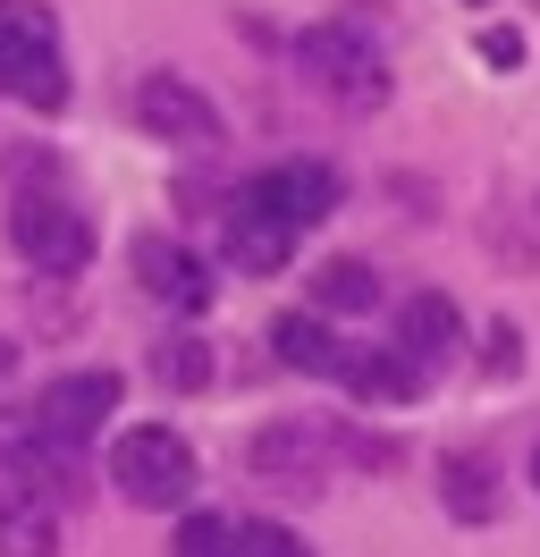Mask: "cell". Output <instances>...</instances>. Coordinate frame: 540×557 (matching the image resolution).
I'll list each match as a JSON object with an SVG mask.
<instances>
[{"label":"cell","mask_w":540,"mask_h":557,"mask_svg":"<svg viewBox=\"0 0 540 557\" xmlns=\"http://www.w3.org/2000/svg\"><path fill=\"white\" fill-rule=\"evenodd\" d=\"M110 482L127 507H186L195 490V448L169 431V422H135L127 440L110 448Z\"/></svg>","instance_id":"3"},{"label":"cell","mask_w":540,"mask_h":557,"mask_svg":"<svg viewBox=\"0 0 540 557\" xmlns=\"http://www.w3.org/2000/svg\"><path fill=\"white\" fill-rule=\"evenodd\" d=\"M51 549H60L51 498L26 482H0V557H51Z\"/></svg>","instance_id":"11"},{"label":"cell","mask_w":540,"mask_h":557,"mask_svg":"<svg viewBox=\"0 0 540 557\" xmlns=\"http://www.w3.org/2000/svg\"><path fill=\"white\" fill-rule=\"evenodd\" d=\"M9 245L26 253L34 271H85L94 262V220L68 203V195H17L9 203Z\"/></svg>","instance_id":"4"},{"label":"cell","mask_w":540,"mask_h":557,"mask_svg":"<svg viewBox=\"0 0 540 557\" xmlns=\"http://www.w3.org/2000/svg\"><path fill=\"white\" fill-rule=\"evenodd\" d=\"M110 414H119V372H60V381L42 388V406H34V422H42L60 448L94 440Z\"/></svg>","instance_id":"5"},{"label":"cell","mask_w":540,"mask_h":557,"mask_svg":"<svg viewBox=\"0 0 540 557\" xmlns=\"http://www.w3.org/2000/svg\"><path fill=\"white\" fill-rule=\"evenodd\" d=\"M161 381H169V388H202V381H211L202 338H169V347H161Z\"/></svg>","instance_id":"17"},{"label":"cell","mask_w":540,"mask_h":557,"mask_svg":"<svg viewBox=\"0 0 540 557\" xmlns=\"http://www.w3.org/2000/svg\"><path fill=\"white\" fill-rule=\"evenodd\" d=\"M245 195H254V203H270L287 228H312L321 211H338V177L321 170V161H287V170H262Z\"/></svg>","instance_id":"9"},{"label":"cell","mask_w":540,"mask_h":557,"mask_svg":"<svg viewBox=\"0 0 540 557\" xmlns=\"http://www.w3.org/2000/svg\"><path fill=\"white\" fill-rule=\"evenodd\" d=\"M169 549H177V557H245V523H229V516H186Z\"/></svg>","instance_id":"16"},{"label":"cell","mask_w":540,"mask_h":557,"mask_svg":"<svg viewBox=\"0 0 540 557\" xmlns=\"http://www.w3.org/2000/svg\"><path fill=\"white\" fill-rule=\"evenodd\" d=\"M312 305H330V313H371L380 305V278H371V262H321V278H312Z\"/></svg>","instance_id":"15"},{"label":"cell","mask_w":540,"mask_h":557,"mask_svg":"<svg viewBox=\"0 0 540 557\" xmlns=\"http://www.w3.org/2000/svg\"><path fill=\"white\" fill-rule=\"evenodd\" d=\"M296 60H304V76H312L330 102H346V110H380V102H389V60H380L371 35H364V26H346V17L312 26V35L296 42Z\"/></svg>","instance_id":"2"},{"label":"cell","mask_w":540,"mask_h":557,"mask_svg":"<svg viewBox=\"0 0 540 557\" xmlns=\"http://www.w3.org/2000/svg\"><path fill=\"white\" fill-rule=\"evenodd\" d=\"M245 557H312L287 523H245Z\"/></svg>","instance_id":"18"},{"label":"cell","mask_w":540,"mask_h":557,"mask_svg":"<svg viewBox=\"0 0 540 557\" xmlns=\"http://www.w3.org/2000/svg\"><path fill=\"white\" fill-rule=\"evenodd\" d=\"M296 237H304V228H287L270 203H254V195L236 186V203H229V262H236V271H262L270 278L287 253H296Z\"/></svg>","instance_id":"8"},{"label":"cell","mask_w":540,"mask_h":557,"mask_svg":"<svg viewBox=\"0 0 540 557\" xmlns=\"http://www.w3.org/2000/svg\"><path fill=\"white\" fill-rule=\"evenodd\" d=\"M135 127L161 144H220V110L202 102L186 76H144L135 85Z\"/></svg>","instance_id":"6"},{"label":"cell","mask_w":540,"mask_h":557,"mask_svg":"<svg viewBox=\"0 0 540 557\" xmlns=\"http://www.w3.org/2000/svg\"><path fill=\"white\" fill-rule=\"evenodd\" d=\"M135 278L161 296L169 313H202V305H211V271L169 237H135Z\"/></svg>","instance_id":"7"},{"label":"cell","mask_w":540,"mask_h":557,"mask_svg":"<svg viewBox=\"0 0 540 557\" xmlns=\"http://www.w3.org/2000/svg\"><path fill=\"white\" fill-rule=\"evenodd\" d=\"M397 347L414 355V363H447V355L465 347V321H456V305L447 296H405V313H397Z\"/></svg>","instance_id":"12"},{"label":"cell","mask_w":540,"mask_h":557,"mask_svg":"<svg viewBox=\"0 0 540 557\" xmlns=\"http://www.w3.org/2000/svg\"><path fill=\"white\" fill-rule=\"evenodd\" d=\"M338 381L355 388L364 406H405V397H422L431 388V363H414L405 347H371V355H346V372Z\"/></svg>","instance_id":"10"},{"label":"cell","mask_w":540,"mask_h":557,"mask_svg":"<svg viewBox=\"0 0 540 557\" xmlns=\"http://www.w3.org/2000/svg\"><path fill=\"white\" fill-rule=\"evenodd\" d=\"M481 51H490L499 69H515V51H524V42H515V35H506V26H499V35H481Z\"/></svg>","instance_id":"19"},{"label":"cell","mask_w":540,"mask_h":557,"mask_svg":"<svg viewBox=\"0 0 540 557\" xmlns=\"http://www.w3.org/2000/svg\"><path fill=\"white\" fill-rule=\"evenodd\" d=\"M9 372H17V347H9V338H0V388H9Z\"/></svg>","instance_id":"20"},{"label":"cell","mask_w":540,"mask_h":557,"mask_svg":"<svg viewBox=\"0 0 540 557\" xmlns=\"http://www.w3.org/2000/svg\"><path fill=\"white\" fill-rule=\"evenodd\" d=\"M0 94L26 110L68 102V60H60V17L42 0H0Z\"/></svg>","instance_id":"1"},{"label":"cell","mask_w":540,"mask_h":557,"mask_svg":"<svg viewBox=\"0 0 540 557\" xmlns=\"http://www.w3.org/2000/svg\"><path fill=\"white\" fill-rule=\"evenodd\" d=\"M532 482H540V448H532Z\"/></svg>","instance_id":"21"},{"label":"cell","mask_w":540,"mask_h":557,"mask_svg":"<svg viewBox=\"0 0 540 557\" xmlns=\"http://www.w3.org/2000/svg\"><path fill=\"white\" fill-rule=\"evenodd\" d=\"M270 347L287 355L296 372H312V381H338V372H346V347H338V338H330L312 313H287L279 330H270Z\"/></svg>","instance_id":"13"},{"label":"cell","mask_w":540,"mask_h":557,"mask_svg":"<svg viewBox=\"0 0 540 557\" xmlns=\"http://www.w3.org/2000/svg\"><path fill=\"white\" fill-rule=\"evenodd\" d=\"M439 482H447V516H465V523H490V516H499V473H490L481 456H447V465H439Z\"/></svg>","instance_id":"14"}]
</instances>
